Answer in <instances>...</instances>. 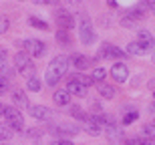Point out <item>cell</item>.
<instances>
[{"instance_id":"obj_3","label":"cell","mask_w":155,"mask_h":145,"mask_svg":"<svg viewBox=\"0 0 155 145\" xmlns=\"http://www.w3.org/2000/svg\"><path fill=\"white\" fill-rule=\"evenodd\" d=\"M4 121L8 125L10 131H20L24 129V119H22V113L16 109V107H4Z\"/></svg>"},{"instance_id":"obj_16","label":"cell","mask_w":155,"mask_h":145,"mask_svg":"<svg viewBox=\"0 0 155 145\" xmlns=\"http://www.w3.org/2000/svg\"><path fill=\"white\" fill-rule=\"evenodd\" d=\"M97 91H99V95H101L103 99H113L115 97V89L111 87V85H107V83H99Z\"/></svg>"},{"instance_id":"obj_10","label":"cell","mask_w":155,"mask_h":145,"mask_svg":"<svg viewBox=\"0 0 155 145\" xmlns=\"http://www.w3.org/2000/svg\"><path fill=\"white\" fill-rule=\"evenodd\" d=\"M111 77H113L117 83H125L127 79H129V69H127L123 63H117V64H113V69H111Z\"/></svg>"},{"instance_id":"obj_23","label":"cell","mask_w":155,"mask_h":145,"mask_svg":"<svg viewBox=\"0 0 155 145\" xmlns=\"http://www.w3.org/2000/svg\"><path fill=\"white\" fill-rule=\"evenodd\" d=\"M71 111H73L71 115L75 117V119H81V121H89V115H87V113H83V109H81V107H71Z\"/></svg>"},{"instance_id":"obj_38","label":"cell","mask_w":155,"mask_h":145,"mask_svg":"<svg viewBox=\"0 0 155 145\" xmlns=\"http://www.w3.org/2000/svg\"><path fill=\"white\" fill-rule=\"evenodd\" d=\"M151 125H153V127H155V121H153V123H151Z\"/></svg>"},{"instance_id":"obj_4","label":"cell","mask_w":155,"mask_h":145,"mask_svg":"<svg viewBox=\"0 0 155 145\" xmlns=\"http://www.w3.org/2000/svg\"><path fill=\"white\" fill-rule=\"evenodd\" d=\"M14 64H16V69L20 71V75L28 77V79L32 77V73H35V64H32L30 57L24 51H20V52H16V54H14Z\"/></svg>"},{"instance_id":"obj_20","label":"cell","mask_w":155,"mask_h":145,"mask_svg":"<svg viewBox=\"0 0 155 145\" xmlns=\"http://www.w3.org/2000/svg\"><path fill=\"white\" fill-rule=\"evenodd\" d=\"M40 87H42V85H40V79H38L36 75H32L30 79H26V89H28V91H32V93H38Z\"/></svg>"},{"instance_id":"obj_1","label":"cell","mask_w":155,"mask_h":145,"mask_svg":"<svg viewBox=\"0 0 155 145\" xmlns=\"http://www.w3.org/2000/svg\"><path fill=\"white\" fill-rule=\"evenodd\" d=\"M69 69V57H64V54H58L51 61V64L46 67V73H45V81L48 87H54L61 79L64 77Z\"/></svg>"},{"instance_id":"obj_18","label":"cell","mask_w":155,"mask_h":145,"mask_svg":"<svg viewBox=\"0 0 155 145\" xmlns=\"http://www.w3.org/2000/svg\"><path fill=\"white\" fill-rule=\"evenodd\" d=\"M12 101H14L16 107H28V99H26V95L22 91H14L12 93Z\"/></svg>"},{"instance_id":"obj_32","label":"cell","mask_w":155,"mask_h":145,"mask_svg":"<svg viewBox=\"0 0 155 145\" xmlns=\"http://www.w3.org/2000/svg\"><path fill=\"white\" fill-rule=\"evenodd\" d=\"M52 145H75V143H73L71 139H54Z\"/></svg>"},{"instance_id":"obj_35","label":"cell","mask_w":155,"mask_h":145,"mask_svg":"<svg viewBox=\"0 0 155 145\" xmlns=\"http://www.w3.org/2000/svg\"><path fill=\"white\" fill-rule=\"evenodd\" d=\"M4 115V107H2V105H0V117Z\"/></svg>"},{"instance_id":"obj_29","label":"cell","mask_w":155,"mask_h":145,"mask_svg":"<svg viewBox=\"0 0 155 145\" xmlns=\"http://www.w3.org/2000/svg\"><path fill=\"white\" fill-rule=\"evenodd\" d=\"M143 135H145V137H149V139H155V127L147 123V125L143 127Z\"/></svg>"},{"instance_id":"obj_12","label":"cell","mask_w":155,"mask_h":145,"mask_svg":"<svg viewBox=\"0 0 155 145\" xmlns=\"http://www.w3.org/2000/svg\"><path fill=\"white\" fill-rule=\"evenodd\" d=\"M69 95H77V97H87V87L79 85V83H67V89H64Z\"/></svg>"},{"instance_id":"obj_19","label":"cell","mask_w":155,"mask_h":145,"mask_svg":"<svg viewBox=\"0 0 155 145\" xmlns=\"http://www.w3.org/2000/svg\"><path fill=\"white\" fill-rule=\"evenodd\" d=\"M57 42L58 44H63V47H71V35H69V30H61L58 28V32H57Z\"/></svg>"},{"instance_id":"obj_22","label":"cell","mask_w":155,"mask_h":145,"mask_svg":"<svg viewBox=\"0 0 155 145\" xmlns=\"http://www.w3.org/2000/svg\"><path fill=\"white\" fill-rule=\"evenodd\" d=\"M85 131L91 135V137H99V135L103 133V127H101V125H97V123L87 121V129H85Z\"/></svg>"},{"instance_id":"obj_36","label":"cell","mask_w":155,"mask_h":145,"mask_svg":"<svg viewBox=\"0 0 155 145\" xmlns=\"http://www.w3.org/2000/svg\"><path fill=\"white\" fill-rule=\"evenodd\" d=\"M151 111H155V103H153V105H151Z\"/></svg>"},{"instance_id":"obj_28","label":"cell","mask_w":155,"mask_h":145,"mask_svg":"<svg viewBox=\"0 0 155 145\" xmlns=\"http://www.w3.org/2000/svg\"><path fill=\"white\" fill-rule=\"evenodd\" d=\"M8 28H10V20H8V16H0V35H4Z\"/></svg>"},{"instance_id":"obj_15","label":"cell","mask_w":155,"mask_h":145,"mask_svg":"<svg viewBox=\"0 0 155 145\" xmlns=\"http://www.w3.org/2000/svg\"><path fill=\"white\" fill-rule=\"evenodd\" d=\"M69 81H71V83H79V85H83V87H91L93 83H95L91 77L79 75V73H75V75H69Z\"/></svg>"},{"instance_id":"obj_6","label":"cell","mask_w":155,"mask_h":145,"mask_svg":"<svg viewBox=\"0 0 155 145\" xmlns=\"http://www.w3.org/2000/svg\"><path fill=\"white\" fill-rule=\"evenodd\" d=\"M151 51H155V42H139L133 41L127 44V54H135V57H145Z\"/></svg>"},{"instance_id":"obj_2","label":"cell","mask_w":155,"mask_h":145,"mask_svg":"<svg viewBox=\"0 0 155 145\" xmlns=\"http://www.w3.org/2000/svg\"><path fill=\"white\" fill-rule=\"evenodd\" d=\"M79 38L83 44H93L95 42V30H93V22L89 14H79Z\"/></svg>"},{"instance_id":"obj_9","label":"cell","mask_w":155,"mask_h":145,"mask_svg":"<svg viewBox=\"0 0 155 145\" xmlns=\"http://www.w3.org/2000/svg\"><path fill=\"white\" fill-rule=\"evenodd\" d=\"M127 52L119 51L117 47H113V44H103L101 47V51H99V57L101 58H123Z\"/></svg>"},{"instance_id":"obj_24","label":"cell","mask_w":155,"mask_h":145,"mask_svg":"<svg viewBox=\"0 0 155 145\" xmlns=\"http://www.w3.org/2000/svg\"><path fill=\"white\" fill-rule=\"evenodd\" d=\"M137 41H139V42H155V41H153V35H151L149 30H139Z\"/></svg>"},{"instance_id":"obj_33","label":"cell","mask_w":155,"mask_h":145,"mask_svg":"<svg viewBox=\"0 0 155 145\" xmlns=\"http://www.w3.org/2000/svg\"><path fill=\"white\" fill-rule=\"evenodd\" d=\"M2 64H6V48L4 47H0V67Z\"/></svg>"},{"instance_id":"obj_26","label":"cell","mask_w":155,"mask_h":145,"mask_svg":"<svg viewBox=\"0 0 155 145\" xmlns=\"http://www.w3.org/2000/svg\"><path fill=\"white\" fill-rule=\"evenodd\" d=\"M139 119V113L137 111H131V113H127L125 117H123V125H131L133 121H137Z\"/></svg>"},{"instance_id":"obj_17","label":"cell","mask_w":155,"mask_h":145,"mask_svg":"<svg viewBox=\"0 0 155 145\" xmlns=\"http://www.w3.org/2000/svg\"><path fill=\"white\" fill-rule=\"evenodd\" d=\"M127 145H155V139H149V137H129L125 139Z\"/></svg>"},{"instance_id":"obj_7","label":"cell","mask_w":155,"mask_h":145,"mask_svg":"<svg viewBox=\"0 0 155 145\" xmlns=\"http://www.w3.org/2000/svg\"><path fill=\"white\" fill-rule=\"evenodd\" d=\"M57 24L61 30H71L73 26H75V16L71 14L69 10H64V8H58L57 10Z\"/></svg>"},{"instance_id":"obj_34","label":"cell","mask_w":155,"mask_h":145,"mask_svg":"<svg viewBox=\"0 0 155 145\" xmlns=\"http://www.w3.org/2000/svg\"><path fill=\"white\" fill-rule=\"evenodd\" d=\"M147 8L155 12V0H149V2H147Z\"/></svg>"},{"instance_id":"obj_25","label":"cell","mask_w":155,"mask_h":145,"mask_svg":"<svg viewBox=\"0 0 155 145\" xmlns=\"http://www.w3.org/2000/svg\"><path fill=\"white\" fill-rule=\"evenodd\" d=\"M105 77H107V71H105L103 67H97V69L93 71V75H91V79H93V81H103Z\"/></svg>"},{"instance_id":"obj_8","label":"cell","mask_w":155,"mask_h":145,"mask_svg":"<svg viewBox=\"0 0 155 145\" xmlns=\"http://www.w3.org/2000/svg\"><path fill=\"white\" fill-rule=\"evenodd\" d=\"M28 113L30 117H35L38 121H51L52 119V111L45 105H28Z\"/></svg>"},{"instance_id":"obj_37","label":"cell","mask_w":155,"mask_h":145,"mask_svg":"<svg viewBox=\"0 0 155 145\" xmlns=\"http://www.w3.org/2000/svg\"><path fill=\"white\" fill-rule=\"evenodd\" d=\"M153 63H155V52H153Z\"/></svg>"},{"instance_id":"obj_31","label":"cell","mask_w":155,"mask_h":145,"mask_svg":"<svg viewBox=\"0 0 155 145\" xmlns=\"http://www.w3.org/2000/svg\"><path fill=\"white\" fill-rule=\"evenodd\" d=\"M10 137H12V131H10V129H4V127L0 129V141H8Z\"/></svg>"},{"instance_id":"obj_5","label":"cell","mask_w":155,"mask_h":145,"mask_svg":"<svg viewBox=\"0 0 155 145\" xmlns=\"http://www.w3.org/2000/svg\"><path fill=\"white\" fill-rule=\"evenodd\" d=\"M22 48L28 57H36V58L45 57V52H46V44L42 41H36V38H26L22 42Z\"/></svg>"},{"instance_id":"obj_11","label":"cell","mask_w":155,"mask_h":145,"mask_svg":"<svg viewBox=\"0 0 155 145\" xmlns=\"http://www.w3.org/2000/svg\"><path fill=\"white\" fill-rule=\"evenodd\" d=\"M51 131L57 133V135H64V139H69V135H77L79 133L77 127H67V125H54V127H51Z\"/></svg>"},{"instance_id":"obj_21","label":"cell","mask_w":155,"mask_h":145,"mask_svg":"<svg viewBox=\"0 0 155 145\" xmlns=\"http://www.w3.org/2000/svg\"><path fill=\"white\" fill-rule=\"evenodd\" d=\"M105 133H107V137H109V139H125V135H123V129H117L115 125H113V127H107L105 129Z\"/></svg>"},{"instance_id":"obj_30","label":"cell","mask_w":155,"mask_h":145,"mask_svg":"<svg viewBox=\"0 0 155 145\" xmlns=\"http://www.w3.org/2000/svg\"><path fill=\"white\" fill-rule=\"evenodd\" d=\"M6 91H8V79L0 75V95H4Z\"/></svg>"},{"instance_id":"obj_13","label":"cell","mask_w":155,"mask_h":145,"mask_svg":"<svg viewBox=\"0 0 155 145\" xmlns=\"http://www.w3.org/2000/svg\"><path fill=\"white\" fill-rule=\"evenodd\" d=\"M71 63L75 64L79 71H83V69H87V67H91V61L85 57V54H73L71 57Z\"/></svg>"},{"instance_id":"obj_14","label":"cell","mask_w":155,"mask_h":145,"mask_svg":"<svg viewBox=\"0 0 155 145\" xmlns=\"http://www.w3.org/2000/svg\"><path fill=\"white\" fill-rule=\"evenodd\" d=\"M52 99H54V103L61 105V107H67V105L71 103V95L64 91V89H61V91H57V93L52 95Z\"/></svg>"},{"instance_id":"obj_27","label":"cell","mask_w":155,"mask_h":145,"mask_svg":"<svg viewBox=\"0 0 155 145\" xmlns=\"http://www.w3.org/2000/svg\"><path fill=\"white\" fill-rule=\"evenodd\" d=\"M28 22H30V26H36V28H40V30H48V24L38 20V18H28Z\"/></svg>"}]
</instances>
